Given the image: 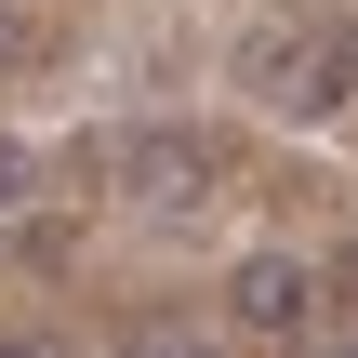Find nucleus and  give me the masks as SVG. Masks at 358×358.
<instances>
[{
	"mask_svg": "<svg viewBox=\"0 0 358 358\" xmlns=\"http://www.w3.org/2000/svg\"><path fill=\"white\" fill-rule=\"evenodd\" d=\"M239 80H252L279 120H332L358 93V40H279V27H266V40L239 53Z\"/></svg>",
	"mask_w": 358,
	"mask_h": 358,
	"instance_id": "f257e3e1",
	"label": "nucleus"
},
{
	"mask_svg": "<svg viewBox=\"0 0 358 358\" xmlns=\"http://www.w3.org/2000/svg\"><path fill=\"white\" fill-rule=\"evenodd\" d=\"M306 306H319L306 252H239V279H226V319L239 332H306Z\"/></svg>",
	"mask_w": 358,
	"mask_h": 358,
	"instance_id": "f03ea898",
	"label": "nucleus"
},
{
	"mask_svg": "<svg viewBox=\"0 0 358 358\" xmlns=\"http://www.w3.org/2000/svg\"><path fill=\"white\" fill-rule=\"evenodd\" d=\"M120 173H133V199H159V213H173V199H213V146H199V133H133Z\"/></svg>",
	"mask_w": 358,
	"mask_h": 358,
	"instance_id": "7ed1b4c3",
	"label": "nucleus"
},
{
	"mask_svg": "<svg viewBox=\"0 0 358 358\" xmlns=\"http://www.w3.org/2000/svg\"><path fill=\"white\" fill-rule=\"evenodd\" d=\"M27 186H40V159H27V146H0V213H27Z\"/></svg>",
	"mask_w": 358,
	"mask_h": 358,
	"instance_id": "20e7f679",
	"label": "nucleus"
},
{
	"mask_svg": "<svg viewBox=\"0 0 358 358\" xmlns=\"http://www.w3.org/2000/svg\"><path fill=\"white\" fill-rule=\"evenodd\" d=\"M0 358H53V345H40V332H0Z\"/></svg>",
	"mask_w": 358,
	"mask_h": 358,
	"instance_id": "39448f33",
	"label": "nucleus"
},
{
	"mask_svg": "<svg viewBox=\"0 0 358 358\" xmlns=\"http://www.w3.org/2000/svg\"><path fill=\"white\" fill-rule=\"evenodd\" d=\"M13 53H27V27H13V13H0V66H13Z\"/></svg>",
	"mask_w": 358,
	"mask_h": 358,
	"instance_id": "423d86ee",
	"label": "nucleus"
},
{
	"mask_svg": "<svg viewBox=\"0 0 358 358\" xmlns=\"http://www.w3.org/2000/svg\"><path fill=\"white\" fill-rule=\"evenodd\" d=\"M146 358H213V345H173V332H159V345H146Z\"/></svg>",
	"mask_w": 358,
	"mask_h": 358,
	"instance_id": "0eeeda50",
	"label": "nucleus"
},
{
	"mask_svg": "<svg viewBox=\"0 0 358 358\" xmlns=\"http://www.w3.org/2000/svg\"><path fill=\"white\" fill-rule=\"evenodd\" d=\"M332 358H358V345H332Z\"/></svg>",
	"mask_w": 358,
	"mask_h": 358,
	"instance_id": "6e6552de",
	"label": "nucleus"
}]
</instances>
